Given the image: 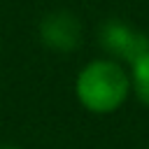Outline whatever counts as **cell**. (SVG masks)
Segmentation results:
<instances>
[{
	"instance_id": "1",
	"label": "cell",
	"mask_w": 149,
	"mask_h": 149,
	"mask_svg": "<svg viewBox=\"0 0 149 149\" xmlns=\"http://www.w3.org/2000/svg\"><path fill=\"white\" fill-rule=\"evenodd\" d=\"M79 102L93 114H109L123 105L130 91L126 70L114 58H98L84 65L74 84Z\"/></svg>"
},
{
	"instance_id": "2",
	"label": "cell",
	"mask_w": 149,
	"mask_h": 149,
	"mask_svg": "<svg viewBox=\"0 0 149 149\" xmlns=\"http://www.w3.org/2000/svg\"><path fill=\"white\" fill-rule=\"evenodd\" d=\"M98 40L105 54L123 63H130V65L149 51V35L121 19H107L100 26Z\"/></svg>"
},
{
	"instance_id": "3",
	"label": "cell",
	"mask_w": 149,
	"mask_h": 149,
	"mask_svg": "<svg viewBox=\"0 0 149 149\" xmlns=\"http://www.w3.org/2000/svg\"><path fill=\"white\" fill-rule=\"evenodd\" d=\"M40 40L47 49L68 54L81 44V23L68 9H54L40 21Z\"/></svg>"
},
{
	"instance_id": "4",
	"label": "cell",
	"mask_w": 149,
	"mask_h": 149,
	"mask_svg": "<svg viewBox=\"0 0 149 149\" xmlns=\"http://www.w3.org/2000/svg\"><path fill=\"white\" fill-rule=\"evenodd\" d=\"M133 88H135V95L149 107V51L140 58V61H135L133 65Z\"/></svg>"
},
{
	"instance_id": "5",
	"label": "cell",
	"mask_w": 149,
	"mask_h": 149,
	"mask_svg": "<svg viewBox=\"0 0 149 149\" xmlns=\"http://www.w3.org/2000/svg\"><path fill=\"white\" fill-rule=\"evenodd\" d=\"M0 149H21V147H14V144H0Z\"/></svg>"
}]
</instances>
